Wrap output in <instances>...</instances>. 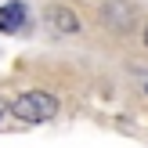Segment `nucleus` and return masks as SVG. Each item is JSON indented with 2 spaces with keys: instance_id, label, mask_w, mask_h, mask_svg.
<instances>
[{
  "instance_id": "f257e3e1",
  "label": "nucleus",
  "mask_w": 148,
  "mask_h": 148,
  "mask_svg": "<svg viewBox=\"0 0 148 148\" xmlns=\"http://www.w3.org/2000/svg\"><path fill=\"white\" fill-rule=\"evenodd\" d=\"M11 116L22 123H47L58 116V98L47 90H25L18 101L11 105Z\"/></svg>"
},
{
  "instance_id": "f03ea898",
  "label": "nucleus",
  "mask_w": 148,
  "mask_h": 148,
  "mask_svg": "<svg viewBox=\"0 0 148 148\" xmlns=\"http://www.w3.org/2000/svg\"><path fill=\"white\" fill-rule=\"evenodd\" d=\"M101 22H105L108 29H116V33H127L137 22V7L130 4V0H108V4L101 7Z\"/></svg>"
},
{
  "instance_id": "7ed1b4c3",
  "label": "nucleus",
  "mask_w": 148,
  "mask_h": 148,
  "mask_svg": "<svg viewBox=\"0 0 148 148\" xmlns=\"http://www.w3.org/2000/svg\"><path fill=\"white\" fill-rule=\"evenodd\" d=\"M22 22H25V7H22V0H11V4L0 7V29H4V33H18Z\"/></svg>"
},
{
  "instance_id": "20e7f679",
  "label": "nucleus",
  "mask_w": 148,
  "mask_h": 148,
  "mask_svg": "<svg viewBox=\"0 0 148 148\" xmlns=\"http://www.w3.org/2000/svg\"><path fill=\"white\" fill-rule=\"evenodd\" d=\"M47 18H51V25H54L62 36H72V33H79V18L69 11V7H51V11H47Z\"/></svg>"
},
{
  "instance_id": "39448f33",
  "label": "nucleus",
  "mask_w": 148,
  "mask_h": 148,
  "mask_svg": "<svg viewBox=\"0 0 148 148\" xmlns=\"http://www.w3.org/2000/svg\"><path fill=\"white\" fill-rule=\"evenodd\" d=\"M7 112H11V105H7V101H4V98H0V119H4V116H7Z\"/></svg>"
},
{
  "instance_id": "423d86ee",
  "label": "nucleus",
  "mask_w": 148,
  "mask_h": 148,
  "mask_svg": "<svg viewBox=\"0 0 148 148\" xmlns=\"http://www.w3.org/2000/svg\"><path fill=\"white\" fill-rule=\"evenodd\" d=\"M145 47H148V25H145Z\"/></svg>"
}]
</instances>
